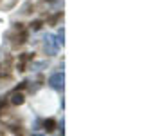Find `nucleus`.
<instances>
[{
  "instance_id": "nucleus-1",
  "label": "nucleus",
  "mask_w": 155,
  "mask_h": 136,
  "mask_svg": "<svg viewBox=\"0 0 155 136\" xmlns=\"http://www.w3.org/2000/svg\"><path fill=\"white\" fill-rule=\"evenodd\" d=\"M7 38L11 40V45L15 49H18L29 40V29L24 24H15V27L7 33Z\"/></svg>"
},
{
  "instance_id": "nucleus-2",
  "label": "nucleus",
  "mask_w": 155,
  "mask_h": 136,
  "mask_svg": "<svg viewBox=\"0 0 155 136\" xmlns=\"http://www.w3.org/2000/svg\"><path fill=\"white\" fill-rule=\"evenodd\" d=\"M49 87L54 91H63V87H65V75H63V71H58V73L49 76Z\"/></svg>"
},
{
  "instance_id": "nucleus-3",
  "label": "nucleus",
  "mask_w": 155,
  "mask_h": 136,
  "mask_svg": "<svg viewBox=\"0 0 155 136\" xmlns=\"http://www.w3.org/2000/svg\"><path fill=\"white\" fill-rule=\"evenodd\" d=\"M58 42H56V38H54V35H45L43 37V49H45V53L47 54H51V56H54L56 53H58Z\"/></svg>"
},
{
  "instance_id": "nucleus-4",
  "label": "nucleus",
  "mask_w": 155,
  "mask_h": 136,
  "mask_svg": "<svg viewBox=\"0 0 155 136\" xmlns=\"http://www.w3.org/2000/svg\"><path fill=\"white\" fill-rule=\"evenodd\" d=\"M35 60V53H24V54H20L18 56V62H16V69L20 71V73H24V71H27V67H29V64Z\"/></svg>"
},
{
  "instance_id": "nucleus-5",
  "label": "nucleus",
  "mask_w": 155,
  "mask_h": 136,
  "mask_svg": "<svg viewBox=\"0 0 155 136\" xmlns=\"http://www.w3.org/2000/svg\"><path fill=\"white\" fill-rule=\"evenodd\" d=\"M9 103L11 105H24L25 103V94L22 89H15L9 94Z\"/></svg>"
},
{
  "instance_id": "nucleus-6",
  "label": "nucleus",
  "mask_w": 155,
  "mask_h": 136,
  "mask_svg": "<svg viewBox=\"0 0 155 136\" xmlns=\"http://www.w3.org/2000/svg\"><path fill=\"white\" fill-rule=\"evenodd\" d=\"M56 125H58V122H56L54 118H45V120H43V129H45L47 133H54V131H56Z\"/></svg>"
},
{
  "instance_id": "nucleus-7",
  "label": "nucleus",
  "mask_w": 155,
  "mask_h": 136,
  "mask_svg": "<svg viewBox=\"0 0 155 136\" xmlns=\"http://www.w3.org/2000/svg\"><path fill=\"white\" fill-rule=\"evenodd\" d=\"M54 38H56V42H58V45H63V44H65V40H63V38H65V29L61 27V29L58 31V35H56Z\"/></svg>"
},
{
  "instance_id": "nucleus-8",
  "label": "nucleus",
  "mask_w": 155,
  "mask_h": 136,
  "mask_svg": "<svg viewBox=\"0 0 155 136\" xmlns=\"http://www.w3.org/2000/svg\"><path fill=\"white\" fill-rule=\"evenodd\" d=\"M41 26H43V22H41V20H35V22L31 24V29H33V31H40V29H41Z\"/></svg>"
},
{
  "instance_id": "nucleus-9",
  "label": "nucleus",
  "mask_w": 155,
  "mask_h": 136,
  "mask_svg": "<svg viewBox=\"0 0 155 136\" xmlns=\"http://www.w3.org/2000/svg\"><path fill=\"white\" fill-rule=\"evenodd\" d=\"M33 136H43V134H33Z\"/></svg>"
},
{
  "instance_id": "nucleus-10",
  "label": "nucleus",
  "mask_w": 155,
  "mask_h": 136,
  "mask_svg": "<svg viewBox=\"0 0 155 136\" xmlns=\"http://www.w3.org/2000/svg\"><path fill=\"white\" fill-rule=\"evenodd\" d=\"M0 136H2V134H0Z\"/></svg>"
}]
</instances>
